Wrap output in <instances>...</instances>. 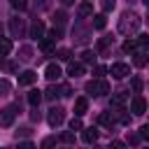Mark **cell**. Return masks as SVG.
I'll list each match as a JSON object with an SVG mask.
<instances>
[{"mask_svg":"<svg viewBox=\"0 0 149 149\" xmlns=\"http://www.w3.org/2000/svg\"><path fill=\"white\" fill-rule=\"evenodd\" d=\"M84 91L88 93V95H93V98H98V95H105V93H109V84L102 79V77H95V79H91V81H86V86H84Z\"/></svg>","mask_w":149,"mask_h":149,"instance_id":"obj_2","label":"cell"},{"mask_svg":"<svg viewBox=\"0 0 149 149\" xmlns=\"http://www.w3.org/2000/svg\"><path fill=\"white\" fill-rule=\"evenodd\" d=\"M135 49H137L135 40H126V42H123V54H133Z\"/></svg>","mask_w":149,"mask_h":149,"instance_id":"obj_24","label":"cell"},{"mask_svg":"<svg viewBox=\"0 0 149 149\" xmlns=\"http://www.w3.org/2000/svg\"><path fill=\"white\" fill-rule=\"evenodd\" d=\"M135 44H137V49H147L149 47V35H140L135 40Z\"/></svg>","mask_w":149,"mask_h":149,"instance_id":"obj_23","label":"cell"},{"mask_svg":"<svg viewBox=\"0 0 149 149\" xmlns=\"http://www.w3.org/2000/svg\"><path fill=\"white\" fill-rule=\"evenodd\" d=\"M140 23H142V19H140L135 12H123L121 19H119V33H123V35H133V33L140 30Z\"/></svg>","mask_w":149,"mask_h":149,"instance_id":"obj_1","label":"cell"},{"mask_svg":"<svg viewBox=\"0 0 149 149\" xmlns=\"http://www.w3.org/2000/svg\"><path fill=\"white\" fill-rule=\"evenodd\" d=\"M12 49H14L12 40H9V37H0V56H7V54H12Z\"/></svg>","mask_w":149,"mask_h":149,"instance_id":"obj_18","label":"cell"},{"mask_svg":"<svg viewBox=\"0 0 149 149\" xmlns=\"http://www.w3.org/2000/svg\"><path fill=\"white\" fill-rule=\"evenodd\" d=\"M44 23L42 21H35L33 26H30V37H35V40H40V37H44Z\"/></svg>","mask_w":149,"mask_h":149,"instance_id":"obj_15","label":"cell"},{"mask_svg":"<svg viewBox=\"0 0 149 149\" xmlns=\"http://www.w3.org/2000/svg\"><path fill=\"white\" fill-rule=\"evenodd\" d=\"M109 44H112V37H100L98 40V49H107Z\"/></svg>","mask_w":149,"mask_h":149,"instance_id":"obj_29","label":"cell"},{"mask_svg":"<svg viewBox=\"0 0 149 149\" xmlns=\"http://www.w3.org/2000/svg\"><path fill=\"white\" fill-rule=\"evenodd\" d=\"M72 91H70V86H56V84H51L44 93H42V98H47V100H56V98H61V95H70Z\"/></svg>","mask_w":149,"mask_h":149,"instance_id":"obj_3","label":"cell"},{"mask_svg":"<svg viewBox=\"0 0 149 149\" xmlns=\"http://www.w3.org/2000/svg\"><path fill=\"white\" fill-rule=\"evenodd\" d=\"M56 56H58V61H70V51L68 49H58Z\"/></svg>","mask_w":149,"mask_h":149,"instance_id":"obj_30","label":"cell"},{"mask_svg":"<svg viewBox=\"0 0 149 149\" xmlns=\"http://www.w3.org/2000/svg\"><path fill=\"white\" fill-rule=\"evenodd\" d=\"M86 109H88V98H77L74 100V116H84L86 114Z\"/></svg>","mask_w":149,"mask_h":149,"instance_id":"obj_11","label":"cell"},{"mask_svg":"<svg viewBox=\"0 0 149 149\" xmlns=\"http://www.w3.org/2000/svg\"><path fill=\"white\" fill-rule=\"evenodd\" d=\"M7 91H9V84L7 81H0V95H5Z\"/></svg>","mask_w":149,"mask_h":149,"instance_id":"obj_37","label":"cell"},{"mask_svg":"<svg viewBox=\"0 0 149 149\" xmlns=\"http://www.w3.org/2000/svg\"><path fill=\"white\" fill-rule=\"evenodd\" d=\"M16 105H9V107H5V109H0V126H12L14 123V119H16Z\"/></svg>","mask_w":149,"mask_h":149,"instance_id":"obj_6","label":"cell"},{"mask_svg":"<svg viewBox=\"0 0 149 149\" xmlns=\"http://www.w3.org/2000/svg\"><path fill=\"white\" fill-rule=\"evenodd\" d=\"M56 144V137H47L44 142H42V147H54Z\"/></svg>","mask_w":149,"mask_h":149,"instance_id":"obj_36","label":"cell"},{"mask_svg":"<svg viewBox=\"0 0 149 149\" xmlns=\"http://www.w3.org/2000/svg\"><path fill=\"white\" fill-rule=\"evenodd\" d=\"M105 26H107V16H105V14L93 16V28H95V30H102Z\"/></svg>","mask_w":149,"mask_h":149,"instance_id":"obj_21","label":"cell"},{"mask_svg":"<svg viewBox=\"0 0 149 149\" xmlns=\"http://www.w3.org/2000/svg\"><path fill=\"white\" fill-rule=\"evenodd\" d=\"M54 47H56V40H51V37H40V49L44 51V54H51L54 51Z\"/></svg>","mask_w":149,"mask_h":149,"instance_id":"obj_16","label":"cell"},{"mask_svg":"<svg viewBox=\"0 0 149 149\" xmlns=\"http://www.w3.org/2000/svg\"><path fill=\"white\" fill-rule=\"evenodd\" d=\"M61 74H63V70H61V65H58V63H49V65H47V70H44V77H47L49 81L61 79Z\"/></svg>","mask_w":149,"mask_h":149,"instance_id":"obj_8","label":"cell"},{"mask_svg":"<svg viewBox=\"0 0 149 149\" xmlns=\"http://www.w3.org/2000/svg\"><path fill=\"white\" fill-rule=\"evenodd\" d=\"M93 58H95V54H93L91 49H86V51H81V61H84V63H93Z\"/></svg>","mask_w":149,"mask_h":149,"instance_id":"obj_28","label":"cell"},{"mask_svg":"<svg viewBox=\"0 0 149 149\" xmlns=\"http://www.w3.org/2000/svg\"><path fill=\"white\" fill-rule=\"evenodd\" d=\"M68 74H70V77H79V74H84V65L70 61V63H68Z\"/></svg>","mask_w":149,"mask_h":149,"instance_id":"obj_17","label":"cell"},{"mask_svg":"<svg viewBox=\"0 0 149 149\" xmlns=\"http://www.w3.org/2000/svg\"><path fill=\"white\" fill-rule=\"evenodd\" d=\"M9 28H12V35H14V37H21V33H23V21H21L19 16H14V19L9 21Z\"/></svg>","mask_w":149,"mask_h":149,"instance_id":"obj_14","label":"cell"},{"mask_svg":"<svg viewBox=\"0 0 149 149\" xmlns=\"http://www.w3.org/2000/svg\"><path fill=\"white\" fill-rule=\"evenodd\" d=\"M114 5H116V0H102V12H109V9H114Z\"/></svg>","mask_w":149,"mask_h":149,"instance_id":"obj_32","label":"cell"},{"mask_svg":"<svg viewBox=\"0 0 149 149\" xmlns=\"http://www.w3.org/2000/svg\"><path fill=\"white\" fill-rule=\"evenodd\" d=\"M28 102H30L33 107H37V105L42 102V91H37V88H33V91L28 93Z\"/></svg>","mask_w":149,"mask_h":149,"instance_id":"obj_20","label":"cell"},{"mask_svg":"<svg viewBox=\"0 0 149 149\" xmlns=\"http://www.w3.org/2000/svg\"><path fill=\"white\" fill-rule=\"evenodd\" d=\"M0 35H2V26H0Z\"/></svg>","mask_w":149,"mask_h":149,"instance_id":"obj_40","label":"cell"},{"mask_svg":"<svg viewBox=\"0 0 149 149\" xmlns=\"http://www.w3.org/2000/svg\"><path fill=\"white\" fill-rule=\"evenodd\" d=\"M98 123H100V126H112V123H114V116H112V112H102V114L98 116Z\"/></svg>","mask_w":149,"mask_h":149,"instance_id":"obj_22","label":"cell"},{"mask_svg":"<svg viewBox=\"0 0 149 149\" xmlns=\"http://www.w3.org/2000/svg\"><path fill=\"white\" fill-rule=\"evenodd\" d=\"M93 72H95V77H102V74L107 72V68H105V65H95V68H93Z\"/></svg>","mask_w":149,"mask_h":149,"instance_id":"obj_33","label":"cell"},{"mask_svg":"<svg viewBox=\"0 0 149 149\" xmlns=\"http://www.w3.org/2000/svg\"><path fill=\"white\" fill-rule=\"evenodd\" d=\"M81 130H84V133H81V140H84L86 144H93V142L98 140V130H95L93 126H91V128H81Z\"/></svg>","mask_w":149,"mask_h":149,"instance_id":"obj_13","label":"cell"},{"mask_svg":"<svg viewBox=\"0 0 149 149\" xmlns=\"http://www.w3.org/2000/svg\"><path fill=\"white\" fill-rule=\"evenodd\" d=\"M65 19H68V16H65L63 12H56V14H54V21L58 23V28H63V26H65Z\"/></svg>","mask_w":149,"mask_h":149,"instance_id":"obj_27","label":"cell"},{"mask_svg":"<svg viewBox=\"0 0 149 149\" xmlns=\"http://www.w3.org/2000/svg\"><path fill=\"white\" fill-rule=\"evenodd\" d=\"M140 140H149V126H142L140 128Z\"/></svg>","mask_w":149,"mask_h":149,"instance_id":"obj_35","label":"cell"},{"mask_svg":"<svg viewBox=\"0 0 149 149\" xmlns=\"http://www.w3.org/2000/svg\"><path fill=\"white\" fill-rule=\"evenodd\" d=\"M91 14H93V2L84 0V2L77 5V16H79V19H86V16H91Z\"/></svg>","mask_w":149,"mask_h":149,"instance_id":"obj_10","label":"cell"},{"mask_svg":"<svg viewBox=\"0 0 149 149\" xmlns=\"http://www.w3.org/2000/svg\"><path fill=\"white\" fill-rule=\"evenodd\" d=\"M61 142H65V144H72V142H74V130H65V133L61 135Z\"/></svg>","mask_w":149,"mask_h":149,"instance_id":"obj_25","label":"cell"},{"mask_svg":"<svg viewBox=\"0 0 149 149\" xmlns=\"http://www.w3.org/2000/svg\"><path fill=\"white\" fill-rule=\"evenodd\" d=\"M130 112L135 114V116H142L144 112H147V100L137 93V95H133V100H130Z\"/></svg>","mask_w":149,"mask_h":149,"instance_id":"obj_7","label":"cell"},{"mask_svg":"<svg viewBox=\"0 0 149 149\" xmlns=\"http://www.w3.org/2000/svg\"><path fill=\"white\" fill-rule=\"evenodd\" d=\"M133 54H135V65H137V68H144V65H147V49H140V51L135 49Z\"/></svg>","mask_w":149,"mask_h":149,"instance_id":"obj_19","label":"cell"},{"mask_svg":"<svg viewBox=\"0 0 149 149\" xmlns=\"http://www.w3.org/2000/svg\"><path fill=\"white\" fill-rule=\"evenodd\" d=\"M126 102H128V93H114V95H112V100H109V105H112L114 109L126 107Z\"/></svg>","mask_w":149,"mask_h":149,"instance_id":"obj_12","label":"cell"},{"mask_svg":"<svg viewBox=\"0 0 149 149\" xmlns=\"http://www.w3.org/2000/svg\"><path fill=\"white\" fill-rule=\"evenodd\" d=\"M114 79H123V77H128L130 74V65L128 63H112V68L107 70Z\"/></svg>","mask_w":149,"mask_h":149,"instance_id":"obj_5","label":"cell"},{"mask_svg":"<svg viewBox=\"0 0 149 149\" xmlns=\"http://www.w3.org/2000/svg\"><path fill=\"white\" fill-rule=\"evenodd\" d=\"M21 149H33V142H19Z\"/></svg>","mask_w":149,"mask_h":149,"instance_id":"obj_38","label":"cell"},{"mask_svg":"<svg viewBox=\"0 0 149 149\" xmlns=\"http://www.w3.org/2000/svg\"><path fill=\"white\" fill-rule=\"evenodd\" d=\"M9 5H12L14 9H19V12H21V9H26V7H28V0H9Z\"/></svg>","mask_w":149,"mask_h":149,"instance_id":"obj_26","label":"cell"},{"mask_svg":"<svg viewBox=\"0 0 149 149\" xmlns=\"http://www.w3.org/2000/svg\"><path fill=\"white\" fill-rule=\"evenodd\" d=\"M133 91H135V93H140V91H142V79H137V77L133 79Z\"/></svg>","mask_w":149,"mask_h":149,"instance_id":"obj_34","label":"cell"},{"mask_svg":"<svg viewBox=\"0 0 149 149\" xmlns=\"http://www.w3.org/2000/svg\"><path fill=\"white\" fill-rule=\"evenodd\" d=\"M61 5H74V0H61Z\"/></svg>","mask_w":149,"mask_h":149,"instance_id":"obj_39","label":"cell"},{"mask_svg":"<svg viewBox=\"0 0 149 149\" xmlns=\"http://www.w3.org/2000/svg\"><path fill=\"white\" fill-rule=\"evenodd\" d=\"M35 81H37V72L35 70H26V72L19 74V86H30Z\"/></svg>","mask_w":149,"mask_h":149,"instance_id":"obj_9","label":"cell"},{"mask_svg":"<svg viewBox=\"0 0 149 149\" xmlns=\"http://www.w3.org/2000/svg\"><path fill=\"white\" fill-rule=\"evenodd\" d=\"M84 126H81V121H79V116H74L72 121H70V130H81Z\"/></svg>","mask_w":149,"mask_h":149,"instance_id":"obj_31","label":"cell"},{"mask_svg":"<svg viewBox=\"0 0 149 149\" xmlns=\"http://www.w3.org/2000/svg\"><path fill=\"white\" fill-rule=\"evenodd\" d=\"M63 119H65V109H63V107H51L49 114H47V121H49L51 128H58V126L63 123Z\"/></svg>","mask_w":149,"mask_h":149,"instance_id":"obj_4","label":"cell"}]
</instances>
